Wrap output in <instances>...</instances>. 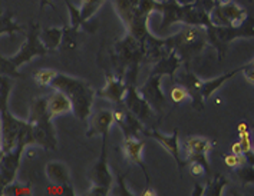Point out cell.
Here are the masks:
<instances>
[{"label": "cell", "instance_id": "cell-27", "mask_svg": "<svg viewBox=\"0 0 254 196\" xmlns=\"http://www.w3.org/2000/svg\"><path fill=\"white\" fill-rule=\"evenodd\" d=\"M230 185V181L224 175H215L210 182L205 185V196H221L224 194V188Z\"/></svg>", "mask_w": 254, "mask_h": 196}, {"label": "cell", "instance_id": "cell-7", "mask_svg": "<svg viewBox=\"0 0 254 196\" xmlns=\"http://www.w3.org/2000/svg\"><path fill=\"white\" fill-rule=\"evenodd\" d=\"M0 113H1V145H0V149H1V153H7V152L13 150L14 147L19 145L20 135L25 131L29 122L17 119L9 112V109L0 110Z\"/></svg>", "mask_w": 254, "mask_h": 196}, {"label": "cell", "instance_id": "cell-28", "mask_svg": "<svg viewBox=\"0 0 254 196\" xmlns=\"http://www.w3.org/2000/svg\"><path fill=\"white\" fill-rule=\"evenodd\" d=\"M1 195L3 196H32V183H20V182H12L7 186H4L1 189Z\"/></svg>", "mask_w": 254, "mask_h": 196}, {"label": "cell", "instance_id": "cell-37", "mask_svg": "<svg viewBox=\"0 0 254 196\" xmlns=\"http://www.w3.org/2000/svg\"><path fill=\"white\" fill-rule=\"evenodd\" d=\"M210 19H211V23H213L214 26H231L230 22L227 20V17L223 13V10H221V7H220L218 3H217V6H215L214 9L211 10Z\"/></svg>", "mask_w": 254, "mask_h": 196}, {"label": "cell", "instance_id": "cell-33", "mask_svg": "<svg viewBox=\"0 0 254 196\" xmlns=\"http://www.w3.org/2000/svg\"><path fill=\"white\" fill-rule=\"evenodd\" d=\"M236 175L241 185H254V165H243L236 169Z\"/></svg>", "mask_w": 254, "mask_h": 196}, {"label": "cell", "instance_id": "cell-30", "mask_svg": "<svg viewBox=\"0 0 254 196\" xmlns=\"http://www.w3.org/2000/svg\"><path fill=\"white\" fill-rule=\"evenodd\" d=\"M105 0H80V14L85 22H89L99 10Z\"/></svg>", "mask_w": 254, "mask_h": 196}, {"label": "cell", "instance_id": "cell-44", "mask_svg": "<svg viewBox=\"0 0 254 196\" xmlns=\"http://www.w3.org/2000/svg\"><path fill=\"white\" fill-rule=\"evenodd\" d=\"M231 153H236V155L243 153V146H241L240 142H236V144L231 145Z\"/></svg>", "mask_w": 254, "mask_h": 196}, {"label": "cell", "instance_id": "cell-14", "mask_svg": "<svg viewBox=\"0 0 254 196\" xmlns=\"http://www.w3.org/2000/svg\"><path fill=\"white\" fill-rule=\"evenodd\" d=\"M186 10H187V6L180 3L178 0L157 1V6H155V12L162 14V22H161L162 29H168L174 23H184Z\"/></svg>", "mask_w": 254, "mask_h": 196}, {"label": "cell", "instance_id": "cell-20", "mask_svg": "<svg viewBox=\"0 0 254 196\" xmlns=\"http://www.w3.org/2000/svg\"><path fill=\"white\" fill-rule=\"evenodd\" d=\"M48 109L52 118H58L72 112V102L64 92L55 91L48 96Z\"/></svg>", "mask_w": 254, "mask_h": 196}, {"label": "cell", "instance_id": "cell-42", "mask_svg": "<svg viewBox=\"0 0 254 196\" xmlns=\"http://www.w3.org/2000/svg\"><path fill=\"white\" fill-rule=\"evenodd\" d=\"M243 75H244V78L247 79V80H249L252 85H254V66H253V63L244 66V69H243Z\"/></svg>", "mask_w": 254, "mask_h": 196}, {"label": "cell", "instance_id": "cell-43", "mask_svg": "<svg viewBox=\"0 0 254 196\" xmlns=\"http://www.w3.org/2000/svg\"><path fill=\"white\" fill-rule=\"evenodd\" d=\"M192 196H204L205 195V188L201 183H195L194 185V191L191 192Z\"/></svg>", "mask_w": 254, "mask_h": 196}, {"label": "cell", "instance_id": "cell-26", "mask_svg": "<svg viewBox=\"0 0 254 196\" xmlns=\"http://www.w3.org/2000/svg\"><path fill=\"white\" fill-rule=\"evenodd\" d=\"M26 29L27 27L20 26V25L16 23L14 14L10 10H6L1 16V29H0L1 35L13 36L14 33H26Z\"/></svg>", "mask_w": 254, "mask_h": 196}, {"label": "cell", "instance_id": "cell-32", "mask_svg": "<svg viewBox=\"0 0 254 196\" xmlns=\"http://www.w3.org/2000/svg\"><path fill=\"white\" fill-rule=\"evenodd\" d=\"M46 195L49 196H75L76 192L70 183H52L46 188Z\"/></svg>", "mask_w": 254, "mask_h": 196}, {"label": "cell", "instance_id": "cell-35", "mask_svg": "<svg viewBox=\"0 0 254 196\" xmlns=\"http://www.w3.org/2000/svg\"><path fill=\"white\" fill-rule=\"evenodd\" d=\"M59 72L52 70V69H40L38 72H35V80L39 86H51L52 80L56 78Z\"/></svg>", "mask_w": 254, "mask_h": 196}, {"label": "cell", "instance_id": "cell-17", "mask_svg": "<svg viewBox=\"0 0 254 196\" xmlns=\"http://www.w3.org/2000/svg\"><path fill=\"white\" fill-rule=\"evenodd\" d=\"M127 92H128V85L125 83L124 79L117 75H112V73H107L105 88L96 91V96L111 100L115 105H122Z\"/></svg>", "mask_w": 254, "mask_h": 196}, {"label": "cell", "instance_id": "cell-9", "mask_svg": "<svg viewBox=\"0 0 254 196\" xmlns=\"http://www.w3.org/2000/svg\"><path fill=\"white\" fill-rule=\"evenodd\" d=\"M108 138L102 136V146H101V155L99 159L92 165V168L88 170V179L91 185L96 186H104L112 191V183H114V175L109 169V163H108Z\"/></svg>", "mask_w": 254, "mask_h": 196}, {"label": "cell", "instance_id": "cell-40", "mask_svg": "<svg viewBox=\"0 0 254 196\" xmlns=\"http://www.w3.org/2000/svg\"><path fill=\"white\" fill-rule=\"evenodd\" d=\"M190 173L192 176H204L205 173H208V170L200 162H190Z\"/></svg>", "mask_w": 254, "mask_h": 196}, {"label": "cell", "instance_id": "cell-39", "mask_svg": "<svg viewBox=\"0 0 254 196\" xmlns=\"http://www.w3.org/2000/svg\"><path fill=\"white\" fill-rule=\"evenodd\" d=\"M217 0H194L192 4H195L197 7H200L201 10L207 12V13H211V10L217 6Z\"/></svg>", "mask_w": 254, "mask_h": 196}, {"label": "cell", "instance_id": "cell-6", "mask_svg": "<svg viewBox=\"0 0 254 196\" xmlns=\"http://www.w3.org/2000/svg\"><path fill=\"white\" fill-rule=\"evenodd\" d=\"M208 45L217 50V57L221 60L227 53L228 45L240 38H254V19L247 17L239 26H213L207 27Z\"/></svg>", "mask_w": 254, "mask_h": 196}, {"label": "cell", "instance_id": "cell-21", "mask_svg": "<svg viewBox=\"0 0 254 196\" xmlns=\"http://www.w3.org/2000/svg\"><path fill=\"white\" fill-rule=\"evenodd\" d=\"M45 173L52 183H70V170L64 162H49L45 168Z\"/></svg>", "mask_w": 254, "mask_h": 196}, {"label": "cell", "instance_id": "cell-31", "mask_svg": "<svg viewBox=\"0 0 254 196\" xmlns=\"http://www.w3.org/2000/svg\"><path fill=\"white\" fill-rule=\"evenodd\" d=\"M82 30H76L73 27L70 26H64V48L67 49V50H75L78 46H79V35Z\"/></svg>", "mask_w": 254, "mask_h": 196}, {"label": "cell", "instance_id": "cell-48", "mask_svg": "<svg viewBox=\"0 0 254 196\" xmlns=\"http://www.w3.org/2000/svg\"><path fill=\"white\" fill-rule=\"evenodd\" d=\"M252 1H253V0H252Z\"/></svg>", "mask_w": 254, "mask_h": 196}, {"label": "cell", "instance_id": "cell-25", "mask_svg": "<svg viewBox=\"0 0 254 196\" xmlns=\"http://www.w3.org/2000/svg\"><path fill=\"white\" fill-rule=\"evenodd\" d=\"M218 4H220V3H218ZM220 7H221L223 13L227 17V20L230 22L231 26H239V25H241V23L249 17L246 9L240 7V6H239L237 3H234V1H228V3H224V4H220Z\"/></svg>", "mask_w": 254, "mask_h": 196}, {"label": "cell", "instance_id": "cell-46", "mask_svg": "<svg viewBox=\"0 0 254 196\" xmlns=\"http://www.w3.org/2000/svg\"><path fill=\"white\" fill-rule=\"evenodd\" d=\"M142 195H157V192L151 188V186H147V189L144 191V194Z\"/></svg>", "mask_w": 254, "mask_h": 196}, {"label": "cell", "instance_id": "cell-11", "mask_svg": "<svg viewBox=\"0 0 254 196\" xmlns=\"http://www.w3.org/2000/svg\"><path fill=\"white\" fill-rule=\"evenodd\" d=\"M142 135L147 136V138L154 139L155 142H158V144H160L171 156L174 157L178 169L183 173V170L186 168L187 160L181 157V149H180V142H178V129H174V133H171V135H164V133H161L160 131L145 129Z\"/></svg>", "mask_w": 254, "mask_h": 196}, {"label": "cell", "instance_id": "cell-13", "mask_svg": "<svg viewBox=\"0 0 254 196\" xmlns=\"http://www.w3.org/2000/svg\"><path fill=\"white\" fill-rule=\"evenodd\" d=\"M147 142L144 139H139V138H125L124 142H122V153L124 156L127 157L132 165L139 166V169L142 170L144 176H145V183L147 186H151V178H149V172L148 168L144 163V159H142V150L145 147Z\"/></svg>", "mask_w": 254, "mask_h": 196}, {"label": "cell", "instance_id": "cell-24", "mask_svg": "<svg viewBox=\"0 0 254 196\" xmlns=\"http://www.w3.org/2000/svg\"><path fill=\"white\" fill-rule=\"evenodd\" d=\"M40 39L49 52H55L64 42V27H45L40 30Z\"/></svg>", "mask_w": 254, "mask_h": 196}, {"label": "cell", "instance_id": "cell-36", "mask_svg": "<svg viewBox=\"0 0 254 196\" xmlns=\"http://www.w3.org/2000/svg\"><path fill=\"white\" fill-rule=\"evenodd\" d=\"M223 160H224V163L227 165L230 169L234 170L247 163V159H246V155H244V153H241V155L228 153V155H224V156H223Z\"/></svg>", "mask_w": 254, "mask_h": 196}, {"label": "cell", "instance_id": "cell-34", "mask_svg": "<svg viewBox=\"0 0 254 196\" xmlns=\"http://www.w3.org/2000/svg\"><path fill=\"white\" fill-rule=\"evenodd\" d=\"M127 175H121L120 172H117V188L111 191V195L117 196H134L136 195L135 192H132L129 189V186L125 182Z\"/></svg>", "mask_w": 254, "mask_h": 196}, {"label": "cell", "instance_id": "cell-16", "mask_svg": "<svg viewBox=\"0 0 254 196\" xmlns=\"http://www.w3.org/2000/svg\"><path fill=\"white\" fill-rule=\"evenodd\" d=\"M114 123H115V118L112 109H105V107L98 109L89 116V129L86 132V136L88 138L107 136L109 135L111 126Z\"/></svg>", "mask_w": 254, "mask_h": 196}, {"label": "cell", "instance_id": "cell-1", "mask_svg": "<svg viewBox=\"0 0 254 196\" xmlns=\"http://www.w3.org/2000/svg\"><path fill=\"white\" fill-rule=\"evenodd\" d=\"M109 53L117 76L124 79L127 85H136L141 63L145 62L144 45L127 32L122 39L114 43V48Z\"/></svg>", "mask_w": 254, "mask_h": 196}, {"label": "cell", "instance_id": "cell-2", "mask_svg": "<svg viewBox=\"0 0 254 196\" xmlns=\"http://www.w3.org/2000/svg\"><path fill=\"white\" fill-rule=\"evenodd\" d=\"M51 88L55 91L64 92L72 102V113L78 120H86L92 115L96 92L94 88L79 78L67 76L64 73H58L52 80Z\"/></svg>", "mask_w": 254, "mask_h": 196}, {"label": "cell", "instance_id": "cell-47", "mask_svg": "<svg viewBox=\"0 0 254 196\" xmlns=\"http://www.w3.org/2000/svg\"><path fill=\"white\" fill-rule=\"evenodd\" d=\"M253 66H254V60H253Z\"/></svg>", "mask_w": 254, "mask_h": 196}, {"label": "cell", "instance_id": "cell-18", "mask_svg": "<svg viewBox=\"0 0 254 196\" xmlns=\"http://www.w3.org/2000/svg\"><path fill=\"white\" fill-rule=\"evenodd\" d=\"M183 59L177 52L170 53L165 57H162L157 63H154L151 67V73H160L162 76H170L171 82H175V73L178 72V69L183 66Z\"/></svg>", "mask_w": 254, "mask_h": 196}, {"label": "cell", "instance_id": "cell-5", "mask_svg": "<svg viewBox=\"0 0 254 196\" xmlns=\"http://www.w3.org/2000/svg\"><path fill=\"white\" fill-rule=\"evenodd\" d=\"M165 42L170 50H174L181 56L186 69H190L192 59L198 57L208 46L207 27L186 25V27H183L175 35L165 38Z\"/></svg>", "mask_w": 254, "mask_h": 196}, {"label": "cell", "instance_id": "cell-19", "mask_svg": "<svg viewBox=\"0 0 254 196\" xmlns=\"http://www.w3.org/2000/svg\"><path fill=\"white\" fill-rule=\"evenodd\" d=\"M214 145V141H210L207 138H198V136L188 138L187 141L184 142V146H183V149L186 152V160H187V163L188 160L192 159V157L200 156V155H207L213 149Z\"/></svg>", "mask_w": 254, "mask_h": 196}, {"label": "cell", "instance_id": "cell-38", "mask_svg": "<svg viewBox=\"0 0 254 196\" xmlns=\"http://www.w3.org/2000/svg\"><path fill=\"white\" fill-rule=\"evenodd\" d=\"M170 96H171V100L174 102V103H183L188 96V92L181 86V85H178V86H174L173 89H171V93H170Z\"/></svg>", "mask_w": 254, "mask_h": 196}, {"label": "cell", "instance_id": "cell-15", "mask_svg": "<svg viewBox=\"0 0 254 196\" xmlns=\"http://www.w3.org/2000/svg\"><path fill=\"white\" fill-rule=\"evenodd\" d=\"M175 82L181 85L186 91L188 92V96L191 99V105L195 110H202L204 109V98H202V82L200 78H197L190 69H186V72L180 73L175 76Z\"/></svg>", "mask_w": 254, "mask_h": 196}, {"label": "cell", "instance_id": "cell-41", "mask_svg": "<svg viewBox=\"0 0 254 196\" xmlns=\"http://www.w3.org/2000/svg\"><path fill=\"white\" fill-rule=\"evenodd\" d=\"M88 195H91V196L111 195V189H108V188H104V186H96V185H91V189L88 191Z\"/></svg>", "mask_w": 254, "mask_h": 196}, {"label": "cell", "instance_id": "cell-45", "mask_svg": "<svg viewBox=\"0 0 254 196\" xmlns=\"http://www.w3.org/2000/svg\"><path fill=\"white\" fill-rule=\"evenodd\" d=\"M244 155H246V159H247V163H250V165H254V152H253V149H250V150L244 152Z\"/></svg>", "mask_w": 254, "mask_h": 196}, {"label": "cell", "instance_id": "cell-29", "mask_svg": "<svg viewBox=\"0 0 254 196\" xmlns=\"http://www.w3.org/2000/svg\"><path fill=\"white\" fill-rule=\"evenodd\" d=\"M13 78L10 76H3L1 75V82H0V110L9 109V96L13 89Z\"/></svg>", "mask_w": 254, "mask_h": 196}, {"label": "cell", "instance_id": "cell-23", "mask_svg": "<svg viewBox=\"0 0 254 196\" xmlns=\"http://www.w3.org/2000/svg\"><path fill=\"white\" fill-rule=\"evenodd\" d=\"M65 4L67 7V12H69V25L76 29V30H86L89 33H95L96 32V23L92 25L89 22H85L82 19V14H80V7H76L70 0H64Z\"/></svg>", "mask_w": 254, "mask_h": 196}, {"label": "cell", "instance_id": "cell-8", "mask_svg": "<svg viewBox=\"0 0 254 196\" xmlns=\"http://www.w3.org/2000/svg\"><path fill=\"white\" fill-rule=\"evenodd\" d=\"M52 119L54 118H52V115L49 113V109H48V96L35 98L30 102V112H29L27 120L46 132L48 136L51 138L52 144L58 147V136H56V131H55Z\"/></svg>", "mask_w": 254, "mask_h": 196}, {"label": "cell", "instance_id": "cell-22", "mask_svg": "<svg viewBox=\"0 0 254 196\" xmlns=\"http://www.w3.org/2000/svg\"><path fill=\"white\" fill-rule=\"evenodd\" d=\"M243 69H244V66L237 67V69H234V70H231V72H227V73H224V75H220L218 78L210 79V80H204V82H202V89H201V93H202L204 100L208 99V98H211L213 93H214L217 89H220V88L227 82L228 79L234 78L237 73L243 72Z\"/></svg>", "mask_w": 254, "mask_h": 196}, {"label": "cell", "instance_id": "cell-3", "mask_svg": "<svg viewBox=\"0 0 254 196\" xmlns=\"http://www.w3.org/2000/svg\"><path fill=\"white\" fill-rule=\"evenodd\" d=\"M115 12L118 13L122 23L127 27V32L135 36L142 45L147 43L151 35L148 30V17L155 12L157 0H142L141 4H135L132 0H111Z\"/></svg>", "mask_w": 254, "mask_h": 196}, {"label": "cell", "instance_id": "cell-4", "mask_svg": "<svg viewBox=\"0 0 254 196\" xmlns=\"http://www.w3.org/2000/svg\"><path fill=\"white\" fill-rule=\"evenodd\" d=\"M40 25L39 22H32L26 29V40L20 46L13 56H1V75L10 76V78H20L19 67L22 65L29 63L36 56H45L48 54V48L43 45L40 39Z\"/></svg>", "mask_w": 254, "mask_h": 196}, {"label": "cell", "instance_id": "cell-49", "mask_svg": "<svg viewBox=\"0 0 254 196\" xmlns=\"http://www.w3.org/2000/svg\"><path fill=\"white\" fill-rule=\"evenodd\" d=\"M217 1H218V0H217Z\"/></svg>", "mask_w": 254, "mask_h": 196}, {"label": "cell", "instance_id": "cell-10", "mask_svg": "<svg viewBox=\"0 0 254 196\" xmlns=\"http://www.w3.org/2000/svg\"><path fill=\"white\" fill-rule=\"evenodd\" d=\"M162 78L164 76L160 73H149L147 80L138 88L139 93L145 98V100L154 109V112H157L160 116H162L164 107H167V98L161 88Z\"/></svg>", "mask_w": 254, "mask_h": 196}, {"label": "cell", "instance_id": "cell-12", "mask_svg": "<svg viewBox=\"0 0 254 196\" xmlns=\"http://www.w3.org/2000/svg\"><path fill=\"white\" fill-rule=\"evenodd\" d=\"M124 105L128 110H131L142 123H147L152 116L154 109L145 100V98L139 93L136 85H128V92L124 99Z\"/></svg>", "mask_w": 254, "mask_h": 196}]
</instances>
